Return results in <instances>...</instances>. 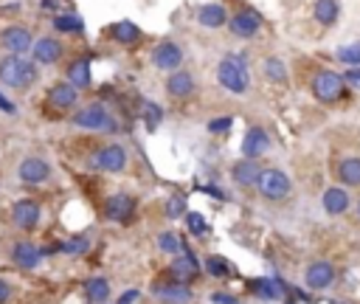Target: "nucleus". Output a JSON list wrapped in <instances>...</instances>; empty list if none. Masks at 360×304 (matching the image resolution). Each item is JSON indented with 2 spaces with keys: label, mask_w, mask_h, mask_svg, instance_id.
<instances>
[{
  "label": "nucleus",
  "mask_w": 360,
  "mask_h": 304,
  "mask_svg": "<svg viewBox=\"0 0 360 304\" xmlns=\"http://www.w3.org/2000/svg\"><path fill=\"white\" fill-rule=\"evenodd\" d=\"M85 293H88V298L93 304H104L110 298V282L102 279V276H93V279L85 282Z\"/></svg>",
  "instance_id": "obj_28"
},
{
  "label": "nucleus",
  "mask_w": 360,
  "mask_h": 304,
  "mask_svg": "<svg viewBox=\"0 0 360 304\" xmlns=\"http://www.w3.org/2000/svg\"><path fill=\"white\" fill-rule=\"evenodd\" d=\"M267 149H270V135H267V130L251 127V130L245 132V138H242V152H245V158L256 161V158L265 155Z\"/></svg>",
  "instance_id": "obj_18"
},
{
  "label": "nucleus",
  "mask_w": 360,
  "mask_h": 304,
  "mask_svg": "<svg viewBox=\"0 0 360 304\" xmlns=\"http://www.w3.org/2000/svg\"><path fill=\"white\" fill-rule=\"evenodd\" d=\"M62 54H65L62 43H59L56 37H51V34L37 37L34 45H31V62H34L37 68H51V65H56V62L62 59Z\"/></svg>",
  "instance_id": "obj_8"
},
{
  "label": "nucleus",
  "mask_w": 360,
  "mask_h": 304,
  "mask_svg": "<svg viewBox=\"0 0 360 304\" xmlns=\"http://www.w3.org/2000/svg\"><path fill=\"white\" fill-rule=\"evenodd\" d=\"M127 149L121 144H107L102 149H96V155L91 161L93 169H102V172H110V175H118L127 169Z\"/></svg>",
  "instance_id": "obj_6"
},
{
  "label": "nucleus",
  "mask_w": 360,
  "mask_h": 304,
  "mask_svg": "<svg viewBox=\"0 0 360 304\" xmlns=\"http://www.w3.org/2000/svg\"><path fill=\"white\" fill-rule=\"evenodd\" d=\"M338 178L343 186H360V158H343L338 164Z\"/></svg>",
  "instance_id": "obj_27"
},
{
  "label": "nucleus",
  "mask_w": 360,
  "mask_h": 304,
  "mask_svg": "<svg viewBox=\"0 0 360 304\" xmlns=\"http://www.w3.org/2000/svg\"><path fill=\"white\" fill-rule=\"evenodd\" d=\"M313 17H315L321 26H332V23H338V17H341V3H338V0H315Z\"/></svg>",
  "instance_id": "obj_26"
},
{
  "label": "nucleus",
  "mask_w": 360,
  "mask_h": 304,
  "mask_svg": "<svg viewBox=\"0 0 360 304\" xmlns=\"http://www.w3.org/2000/svg\"><path fill=\"white\" fill-rule=\"evenodd\" d=\"M332 282H335V268H332V262H327V259H318V262H313V265L304 271V284H307L310 290H327Z\"/></svg>",
  "instance_id": "obj_16"
},
{
  "label": "nucleus",
  "mask_w": 360,
  "mask_h": 304,
  "mask_svg": "<svg viewBox=\"0 0 360 304\" xmlns=\"http://www.w3.org/2000/svg\"><path fill=\"white\" fill-rule=\"evenodd\" d=\"M17 181L26 186H42L51 181V164L40 155H29L17 164Z\"/></svg>",
  "instance_id": "obj_7"
},
{
  "label": "nucleus",
  "mask_w": 360,
  "mask_h": 304,
  "mask_svg": "<svg viewBox=\"0 0 360 304\" xmlns=\"http://www.w3.org/2000/svg\"><path fill=\"white\" fill-rule=\"evenodd\" d=\"M231 124H234V119H231V116L211 119V121H208V132H211V135H226V132L231 130Z\"/></svg>",
  "instance_id": "obj_36"
},
{
  "label": "nucleus",
  "mask_w": 360,
  "mask_h": 304,
  "mask_svg": "<svg viewBox=\"0 0 360 304\" xmlns=\"http://www.w3.org/2000/svg\"><path fill=\"white\" fill-rule=\"evenodd\" d=\"M217 82L231 91V93H245L248 85H251V73H248V65H245V56L242 54H226L217 65Z\"/></svg>",
  "instance_id": "obj_2"
},
{
  "label": "nucleus",
  "mask_w": 360,
  "mask_h": 304,
  "mask_svg": "<svg viewBox=\"0 0 360 304\" xmlns=\"http://www.w3.org/2000/svg\"><path fill=\"white\" fill-rule=\"evenodd\" d=\"M338 62H343V65H349V68H357V65H360V43L341 45V48H338Z\"/></svg>",
  "instance_id": "obj_32"
},
{
  "label": "nucleus",
  "mask_w": 360,
  "mask_h": 304,
  "mask_svg": "<svg viewBox=\"0 0 360 304\" xmlns=\"http://www.w3.org/2000/svg\"><path fill=\"white\" fill-rule=\"evenodd\" d=\"M169 273H172L175 282L189 284V282L197 276V259H194L191 254H183V257H178V259L169 265Z\"/></svg>",
  "instance_id": "obj_24"
},
{
  "label": "nucleus",
  "mask_w": 360,
  "mask_h": 304,
  "mask_svg": "<svg viewBox=\"0 0 360 304\" xmlns=\"http://www.w3.org/2000/svg\"><path fill=\"white\" fill-rule=\"evenodd\" d=\"M152 65L158 68V70H178L180 65H183V48L178 45V43H172V40H164V43H158L155 48H152Z\"/></svg>",
  "instance_id": "obj_10"
},
{
  "label": "nucleus",
  "mask_w": 360,
  "mask_h": 304,
  "mask_svg": "<svg viewBox=\"0 0 360 304\" xmlns=\"http://www.w3.org/2000/svg\"><path fill=\"white\" fill-rule=\"evenodd\" d=\"M357 217H360V203H357Z\"/></svg>",
  "instance_id": "obj_44"
},
{
  "label": "nucleus",
  "mask_w": 360,
  "mask_h": 304,
  "mask_svg": "<svg viewBox=\"0 0 360 304\" xmlns=\"http://www.w3.org/2000/svg\"><path fill=\"white\" fill-rule=\"evenodd\" d=\"M158 251L178 257V254L183 251V240H180L175 231H161V234H158Z\"/></svg>",
  "instance_id": "obj_30"
},
{
  "label": "nucleus",
  "mask_w": 360,
  "mask_h": 304,
  "mask_svg": "<svg viewBox=\"0 0 360 304\" xmlns=\"http://www.w3.org/2000/svg\"><path fill=\"white\" fill-rule=\"evenodd\" d=\"M259 172H262L259 164L251 161V158H242V161H237V164L231 167V175H234V181H237L240 186H256Z\"/></svg>",
  "instance_id": "obj_23"
},
{
  "label": "nucleus",
  "mask_w": 360,
  "mask_h": 304,
  "mask_svg": "<svg viewBox=\"0 0 360 304\" xmlns=\"http://www.w3.org/2000/svg\"><path fill=\"white\" fill-rule=\"evenodd\" d=\"M197 23L205 26V29H220V26L228 23V12L220 3H205V6L197 9Z\"/></svg>",
  "instance_id": "obj_21"
},
{
  "label": "nucleus",
  "mask_w": 360,
  "mask_h": 304,
  "mask_svg": "<svg viewBox=\"0 0 360 304\" xmlns=\"http://www.w3.org/2000/svg\"><path fill=\"white\" fill-rule=\"evenodd\" d=\"M0 45L6 48V54H29L31 45H34V34L26 29V26H9L3 34H0Z\"/></svg>",
  "instance_id": "obj_11"
},
{
  "label": "nucleus",
  "mask_w": 360,
  "mask_h": 304,
  "mask_svg": "<svg viewBox=\"0 0 360 304\" xmlns=\"http://www.w3.org/2000/svg\"><path fill=\"white\" fill-rule=\"evenodd\" d=\"M70 121H74V127L91 130V132H118V121L110 116L104 105H85L70 116Z\"/></svg>",
  "instance_id": "obj_3"
},
{
  "label": "nucleus",
  "mask_w": 360,
  "mask_h": 304,
  "mask_svg": "<svg viewBox=\"0 0 360 304\" xmlns=\"http://www.w3.org/2000/svg\"><path fill=\"white\" fill-rule=\"evenodd\" d=\"M321 203H324V211H327V214H332V217H338V214H343V211L349 208V203H352V197H349V192H346V186H329V189L324 192V197H321Z\"/></svg>",
  "instance_id": "obj_20"
},
{
  "label": "nucleus",
  "mask_w": 360,
  "mask_h": 304,
  "mask_svg": "<svg viewBox=\"0 0 360 304\" xmlns=\"http://www.w3.org/2000/svg\"><path fill=\"white\" fill-rule=\"evenodd\" d=\"M135 298H138V290H127V293L118 298V304H132Z\"/></svg>",
  "instance_id": "obj_43"
},
{
  "label": "nucleus",
  "mask_w": 360,
  "mask_h": 304,
  "mask_svg": "<svg viewBox=\"0 0 360 304\" xmlns=\"http://www.w3.org/2000/svg\"><path fill=\"white\" fill-rule=\"evenodd\" d=\"M37 82H40V68L31 59H23L17 54L0 56V85L3 88L29 93Z\"/></svg>",
  "instance_id": "obj_1"
},
{
  "label": "nucleus",
  "mask_w": 360,
  "mask_h": 304,
  "mask_svg": "<svg viewBox=\"0 0 360 304\" xmlns=\"http://www.w3.org/2000/svg\"><path fill=\"white\" fill-rule=\"evenodd\" d=\"M228 26H231V31H234L237 37L251 40V37H256V31L262 29V17H259L253 9H242V12H237L234 17H228Z\"/></svg>",
  "instance_id": "obj_17"
},
{
  "label": "nucleus",
  "mask_w": 360,
  "mask_h": 304,
  "mask_svg": "<svg viewBox=\"0 0 360 304\" xmlns=\"http://www.w3.org/2000/svg\"><path fill=\"white\" fill-rule=\"evenodd\" d=\"M0 113H6V116H17V105L12 99H6L3 93H0Z\"/></svg>",
  "instance_id": "obj_41"
},
{
  "label": "nucleus",
  "mask_w": 360,
  "mask_h": 304,
  "mask_svg": "<svg viewBox=\"0 0 360 304\" xmlns=\"http://www.w3.org/2000/svg\"><path fill=\"white\" fill-rule=\"evenodd\" d=\"M135 214V197L132 195H124V192H116L104 200V217L110 222H130Z\"/></svg>",
  "instance_id": "obj_12"
},
{
  "label": "nucleus",
  "mask_w": 360,
  "mask_h": 304,
  "mask_svg": "<svg viewBox=\"0 0 360 304\" xmlns=\"http://www.w3.org/2000/svg\"><path fill=\"white\" fill-rule=\"evenodd\" d=\"M180 214H186V197L175 195V197L166 200V217L169 220H180Z\"/></svg>",
  "instance_id": "obj_34"
},
{
  "label": "nucleus",
  "mask_w": 360,
  "mask_h": 304,
  "mask_svg": "<svg viewBox=\"0 0 360 304\" xmlns=\"http://www.w3.org/2000/svg\"><path fill=\"white\" fill-rule=\"evenodd\" d=\"M143 116H147V127H150V130H155V127L161 124V119H164V110H161L158 105H152V102H150V105H147V110H143Z\"/></svg>",
  "instance_id": "obj_39"
},
{
  "label": "nucleus",
  "mask_w": 360,
  "mask_h": 304,
  "mask_svg": "<svg viewBox=\"0 0 360 304\" xmlns=\"http://www.w3.org/2000/svg\"><path fill=\"white\" fill-rule=\"evenodd\" d=\"M40 220H42V208L31 197H23L12 206V225L20 228V231H34V228L40 225Z\"/></svg>",
  "instance_id": "obj_9"
},
{
  "label": "nucleus",
  "mask_w": 360,
  "mask_h": 304,
  "mask_svg": "<svg viewBox=\"0 0 360 304\" xmlns=\"http://www.w3.org/2000/svg\"><path fill=\"white\" fill-rule=\"evenodd\" d=\"M65 79L74 85L77 91H82V88H91V82H93V76H91V62L88 59H74L68 65V76Z\"/></svg>",
  "instance_id": "obj_22"
},
{
  "label": "nucleus",
  "mask_w": 360,
  "mask_h": 304,
  "mask_svg": "<svg viewBox=\"0 0 360 304\" xmlns=\"http://www.w3.org/2000/svg\"><path fill=\"white\" fill-rule=\"evenodd\" d=\"M205 271H208L211 276H226V273H228V262H226L223 257H208V259H205Z\"/></svg>",
  "instance_id": "obj_35"
},
{
  "label": "nucleus",
  "mask_w": 360,
  "mask_h": 304,
  "mask_svg": "<svg viewBox=\"0 0 360 304\" xmlns=\"http://www.w3.org/2000/svg\"><path fill=\"white\" fill-rule=\"evenodd\" d=\"M12 293H15L12 282H9V279H3V276H0V304H6V301L12 298Z\"/></svg>",
  "instance_id": "obj_40"
},
{
  "label": "nucleus",
  "mask_w": 360,
  "mask_h": 304,
  "mask_svg": "<svg viewBox=\"0 0 360 304\" xmlns=\"http://www.w3.org/2000/svg\"><path fill=\"white\" fill-rule=\"evenodd\" d=\"M88 248H91L88 237H74V240H68V243L62 245V251H65V254H85Z\"/></svg>",
  "instance_id": "obj_37"
},
{
  "label": "nucleus",
  "mask_w": 360,
  "mask_h": 304,
  "mask_svg": "<svg viewBox=\"0 0 360 304\" xmlns=\"http://www.w3.org/2000/svg\"><path fill=\"white\" fill-rule=\"evenodd\" d=\"M211 301H214V304H240V301H237L234 296H228V293H214Z\"/></svg>",
  "instance_id": "obj_42"
},
{
  "label": "nucleus",
  "mask_w": 360,
  "mask_h": 304,
  "mask_svg": "<svg viewBox=\"0 0 360 304\" xmlns=\"http://www.w3.org/2000/svg\"><path fill=\"white\" fill-rule=\"evenodd\" d=\"M262 70H265V76H267L270 82H279V85L287 82V68H284V62L279 56H267L262 62Z\"/></svg>",
  "instance_id": "obj_29"
},
{
  "label": "nucleus",
  "mask_w": 360,
  "mask_h": 304,
  "mask_svg": "<svg viewBox=\"0 0 360 304\" xmlns=\"http://www.w3.org/2000/svg\"><path fill=\"white\" fill-rule=\"evenodd\" d=\"M152 296L164 304H191V298H194L191 287L183 284V282H175V279L172 282H155Z\"/></svg>",
  "instance_id": "obj_13"
},
{
  "label": "nucleus",
  "mask_w": 360,
  "mask_h": 304,
  "mask_svg": "<svg viewBox=\"0 0 360 304\" xmlns=\"http://www.w3.org/2000/svg\"><path fill=\"white\" fill-rule=\"evenodd\" d=\"M343 82L346 79L341 73H335V70H318L313 76V96L318 102H324V105H332V102H338L343 96V91H346Z\"/></svg>",
  "instance_id": "obj_4"
},
{
  "label": "nucleus",
  "mask_w": 360,
  "mask_h": 304,
  "mask_svg": "<svg viewBox=\"0 0 360 304\" xmlns=\"http://www.w3.org/2000/svg\"><path fill=\"white\" fill-rule=\"evenodd\" d=\"M256 186H259L262 197H265V200H273V203H276V200H284L287 195H290V189H293L290 178H287L281 169H262Z\"/></svg>",
  "instance_id": "obj_5"
},
{
  "label": "nucleus",
  "mask_w": 360,
  "mask_h": 304,
  "mask_svg": "<svg viewBox=\"0 0 360 304\" xmlns=\"http://www.w3.org/2000/svg\"><path fill=\"white\" fill-rule=\"evenodd\" d=\"M166 93H169L172 99H186V96H191V93H194V76H191L189 70H183V68L172 70L169 79H166Z\"/></svg>",
  "instance_id": "obj_19"
},
{
  "label": "nucleus",
  "mask_w": 360,
  "mask_h": 304,
  "mask_svg": "<svg viewBox=\"0 0 360 304\" xmlns=\"http://www.w3.org/2000/svg\"><path fill=\"white\" fill-rule=\"evenodd\" d=\"M54 29L62 34H77V31H82V17L79 15H56Z\"/></svg>",
  "instance_id": "obj_31"
},
{
  "label": "nucleus",
  "mask_w": 360,
  "mask_h": 304,
  "mask_svg": "<svg viewBox=\"0 0 360 304\" xmlns=\"http://www.w3.org/2000/svg\"><path fill=\"white\" fill-rule=\"evenodd\" d=\"M48 105L56 107V110H74L79 105V91L68 79H59L48 88Z\"/></svg>",
  "instance_id": "obj_14"
},
{
  "label": "nucleus",
  "mask_w": 360,
  "mask_h": 304,
  "mask_svg": "<svg viewBox=\"0 0 360 304\" xmlns=\"http://www.w3.org/2000/svg\"><path fill=\"white\" fill-rule=\"evenodd\" d=\"M110 37L118 45H135L141 40V29L135 23H130V20H118V23L110 26Z\"/></svg>",
  "instance_id": "obj_25"
},
{
  "label": "nucleus",
  "mask_w": 360,
  "mask_h": 304,
  "mask_svg": "<svg viewBox=\"0 0 360 304\" xmlns=\"http://www.w3.org/2000/svg\"><path fill=\"white\" fill-rule=\"evenodd\" d=\"M12 262L23 271H34V268L42 265V248L34 245L31 240H17L12 245Z\"/></svg>",
  "instance_id": "obj_15"
},
{
  "label": "nucleus",
  "mask_w": 360,
  "mask_h": 304,
  "mask_svg": "<svg viewBox=\"0 0 360 304\" xmlns=\"http://www.w3.org/2000/svg\"><path fill=\"white\" fill-rule=\"evenodd\" d=\"M253 293H259L265 298H281V290L273 282H253Z\"/></svg>",
  "instance_id": "obj_38"
},
{
  "label": "nucleus",
  "mask_w": 360,
  "mask_h": 304,
  "mask_svg": "<svg viewBox=\"0 0 360 304\" xmlns=\"http://www.w3.org/2000/svg\"><path fill=\"white\" fill-rule=\"evenodd\" d=\"M186 225H189V231H191L194 237H203V234L208 231L205 217H203V214H197V211H189V214H186Z\"/></svg>",
  "instance_id": "obj_33"
}]
</instances>
